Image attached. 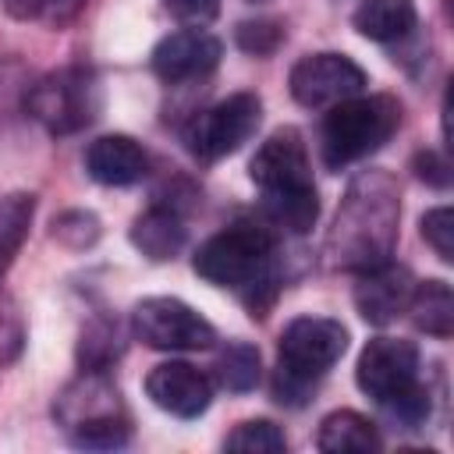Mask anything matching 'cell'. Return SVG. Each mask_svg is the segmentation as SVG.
I'll list each match as a JSON object with an SVG mask.
<instances>
[{
    "label": "cell",
    "mask_w": 454,
    "mask_h": 454,
    "mask_svg": "<svg viewBox=\"0 0 454 454\" xmlns=\"http://www.w3.org/2000/svg\"><path fill=\"white\" fill-rule=\"evenodd\" d=\"M401 223V192L387 170H362L326 231V259L337 270L358 273L394 255Z\"/></svg>",
    "instance_id": "obj_1"
},
{
    "label": "cell",
    "mask_w": 454,
    "mask_h": 454,
    "mask_svg": "<svg viewBox=\"0 0 454 454\" xmlns=\"http://www.w3.org/2000/svg\"><path fill=\"white\" fill-rule=\"evenodd\" d=\"M4 7L21 21H43L60 28L82 14L85 0H4Z\"/></svg>",
    "instance_id": "obj_23"
},
{
    "label": "cell",
    "mask_w": 454,
    "mask_h": 454,
    "mask_svg": "<svg viewBox=\"0 0 454 454\" xmlns=\"http://www.w3.org/2000/svg\"><path fill=\"white\" fill-rule=\"evenodd\" d=\"M415 174H419L422 181L436 184V188H443V184L450 181V174H447V160H443V156H436V153H429V149L415 156Z\"/></svg>",
    "instance_id": "obj_29"
},
{
    "label": "cell",
    "mask_w": 454,
    "mask_h": 454,
    "mask_svg": "<svg viewBox=\"0 0 454 454\" xmlns=\"http://www.w3.org/2000/svg\"><path fill=\"white\" fill-rule=\"evenodd\" d=\"M163 7H167L177 21H184V25H192V28H202L206 21L216 18L220 0H163Z\"/></svg>",
    "instance_id": "obj_27"
},
{
    "label": "cell",
    "mask_w": 454,
    "mask_h": 454,
    "mask_svg": "<svg viewBox=\"0 0 454 454\" xmlns=\"http://www.w3.org/2000/svg\"><path fill=\"white\" fill-rule=\"evenodd\" d=\"M21 340H25V330L14 316L0 312V365H7L18 351H21Z\"/></svg>",
    "instance_id": "obj_28"
},
{
    "label": "cell",
    "mask_w": 454,
    "mask_h": 454,
    "mask_svg": "<svg viewBox=\"0 0 454 454\" xmlns=\"http://www.w3.org/2000/svg\"><path fill=\"white\" fill-rule=\"evenodd\" d=\"M316 447L326 450V454H344V450H380L383 440L376 433V426L358 415V411H330L323 422H319V433H316Z\"/></svg>",
    "instance_id": "obj_17"
},
{
    "label": "cell",
    "mask_w": 454,
    "mask_h": 454,
    "mask_svg": "<svg viewBox=\"0 0 454 454\" xmlns=\"http://www.w3.org/2000/svg\"><path fill=\"white\" fill-rule=\"evenodd\" d=\"M131 330L145 348L156 351H202L216 340V330L202 312L167 294L142 298L131 309Z\"/></svg>",
    "instance_id": "obj_8"
},
{
    "label": "cell",
    "mask_w": 454,
    "mask_h": 454,
    "mask_svg": "<svg viewBox=\"0 0 454 454\" xmlns=\"http://www.w3.org/2000/svg\"><path fill=\"white\" fill-rule=\"evenodd\" d=\"M216 380L220 387L245 394L259 383V351L248 340H231L220 355H216Z\"/></svg>",
    "instance_id": "obj_20"
},
{
    "label": "cell",
    "mask_w": 454,
    "mask_h": 454,
    "mask_svg": "<svg viewBox=\"0 0 454 454\" xmlns=\"http://www.w3.org/2000/svg\"><path fill=\"white\" fill-rule=\"evenodd\" d=\"M355 380L394 422L419 426L429 415V394L419 383V348L411 340L372 337L358 355Z\"/></svg>",
    "instance_id": "obj_4"
},
{
    "label": "cell",
    "mask_w": 454,
    "mask_h": 454,
    "mask_svg": "<svg viewBox=\"0 0 454 454\" xmlns=\"http://www.w3.org/2000/svg\"><path fill=\"white\" fill-rule=\"evenodd\" d=\"M411 291H415L411 270L394 259H383V262L355 273V309L372 326L394 323L408 309Z\"/></svg>",
    "instance_id": "obj_11"
},
{
    "label": "cell",
    "mask_w": 454,
    "mask_h": 454,
    "mask_svg": "<svg viewBox=\"0 0 454 454\" xmlns=\"http://www.w3.org/2000/svg\"><path fill=\"white\" fill-rule=\"evenodd\" d=\"M145 394L156 408L177 419H199L213 401V383L202 369L188 362H160L145 376Z\"/></svg>",
    "instance_id": "obj_13"
},
{
    "label": "cell",
    "mask_w": 454,
    "mask_h": 454,
    "mask_svg": "<svg viewBox=\"0 0 454 454\" xmlns=\"http://www.w3.org/2000/svg\"><path fill=\"white\" fill-rule=\"evenodd\" d=\"M223 57V46L213 32L206 28H181L170 32L156 43L153 50V71L167 82V85H181V82H195L206 78Z\"/></svg>",
    "instance_id": "obj_12"
},
{
    "label": "cell",
    "mask_w": 454,
    "mask_h": 454,
    "mask_svg": "<svg viewBox=\"0 0 454 454\" xmlns=\"http://www.w3.org/2000/svg\"><path fill=\"white\" fill-rule=\"evenodd\" d=\"M401 106L390 96H351L326 110L319 124V153L330 170L365 160L376 153L397 128Z\"/></svg>",
    "instance_id": "obj_6"
},
{
    "label": "cell",
    "mask_w": 454,
    "mask_h": 454,
    "mask_svg": "<svg viewBox=\"0 0 454 454\" xmlns=\"http://www.w3.org/2000/svg\"><path fill=\"white\" fill-rule=\"evenodd\" d=\"M67 440L82 450H117L131 440V422L128 415H103V419H92V422H82L74 429H67Z\"/></svg>",
    "instance_id": "obj_21"
},
{
    "label": "cell",
    "mask_w": 454,
    "mask_h": 454,
    "mask_svg": "<svg viewBox=\"0 0 454 454\" xmlns=\"http://www.w3.org/2000/svg\"><path fill=\"white\" fill-rule=\"evenodd\" d=\"M131 245L153 262L174 259L184 248V220H181V213L174 206H149L131 223Z\"/></svg>",
    "instance_id": "obj_15"
},
{
    "label": "cell",
    "mask_w": 454,
    "mask_h": 454,
    "mask_svg": "<svg viewBox=\"0 0 454 454\" xmlns=\"http://www.w3.org/2000/svg\"><path fill=\"white\" fill-rule=\"evenodd\" d=\"M223 447L241 450V454H280L287 447V440L270 419H248V422L234 426V433H227Z\"/></svg>",
    "instance_id": "obj_22"
},
{
    "label": "cell",
    "mask_w": 454,
    "mask_h": 454,
    "mask_svg": "<svg viewBox=\"0 0 454 454\" xmlns=\"http://www.w3.org/2000/svg\"><path fill=\"white\" fill-rule=\"evenodd\" d=\"M248 177L262 192V206L270 220L291 234H305L316 223L319 199L312 184L309 149L298 128H277L252 156Z\"/></svg>",
    "instance_id": "obj_2"
},
{
    "label": "cell",
    "mask_w": 454,
    "mask_h": 454,
    "mask_svg": "<svg viewBox=\"0 0 454 454\" xmlns=\"http://www.w3.org/2000/svg\"><path fill=\"white\" fill-rule=\"evenodd\" d=\"M351 21L365 39L394 43L415 28V0H358Z\"/></svg>",
    "instance_id": "obj_16"
},
{
    "label": "cell",
    "mask_w": 454,
    "mask_h": 454,
    "mask_svg": "<svg viewBox=\"0 0 454 454\" xmlns=\"http://www.w3.org/2000/svg\"><path fill=\"white\" fill-rule=\"evenodd\" d=\"M259 117H262L259 96L234 92V96L206 106L202 114H195L184 128V142L199 160H220L252 138V131L259 128Z\"/></svg>",
    "instance_id": "obj_9"
},
{
    "label": "cell",
    "mask_w": 454,
    "mask_h": 454,
    "mask_svg": "<svg viewBox=\"0 0 454 454\" xmlns=\"http://www.w3.org/2000/svg\"><path fill=\"white\" fill-rule=\"evenodd\" d=\"M273 252H277L273 234L259 223L241 220V223H231V227L216 231L213 238H206L199 245L192 266L206 284L241 291L252 305L259 287H273V277H277Z\"/></svg>",
    "instance_id": "obj_3"
},
{
    "label": "cell",
    "mask_w": 454,
    "mask_h": 454,
    "mask_svg": "<svg viewBox=\"0 0 454 454\" xmlns=\"http://www.w3.org/2000/svg\"><path fill=\"white\" fill-rule=\"evenodd\" d=\"M287 85L301 106H333L365 89V71L348 53H309L291 67Z\"/></svg>",
    "instance_id": "obj_10"
},
{
    "label": "cell",
    "mask_w": 454,
    "mask_h": 454,
    "mask_svg": "<svg viewBox=\"0 0 454 454\" xmlns=\"http://www.w3.org/2000/svg\"><path fill=\"white\" fill-rule=\"evenodd\" d=\"M53 238L71 245V248H85V245H92L99 238V220L92 213H85V209H71V213L53 220Z\"/></svg>",
    "instance_id": "obj_25"
},
{
    "label": "cell",
    "mask_w": 454,
    "mask_h": 454,
    "mask_svg": "<svg viewBox=\"0 0 454 454\" xmlns=\"http://www.w3.org/2000/svg\"><path fill=\"white\" fill-rule=\"evenodd\" d=\"M145 170H149V156L131 135H99L85 149V174L99 184L124 188L142 181Z\"/></svg>",
    "instance_id": "obj_14"
},
{
    "label": "cell",
    "mask_w": 454,
    "mask_h": 454,
    "mask_svg": "<svg viewBox=\"0 0 454 454\" xmlns=\"http://www.w3.org/2000/svg\"><path fill=\"white\" fill-rule=\"evenodd\" d=\"M422 238L443 262H454V213L447 206H436L422 216Z\"/></svg>",
    "instance_id": "obj_26"
},
{
    "label": "cell",
    "mask_w": 454,
    "mask_h": 454,
    "mask_svg": "<svg viewBox=\"0 0 454 454\" xmlns=\"http://www.w3.org/2000/svg\"><path fill=\"white\" fill-rule=\"evenodd\" d=\"M32 213H35V195H28V192H11L0 199V280H4L7 266L14 262L21 241L28 238Z\"/></svg>",
    "instance_id": "obj_19"
},
{
    "label": "cell",
    "mask_w": 454,
    "mask_h": 454,
    "mask_svg": "<svg viewBox=\"0 0 454 454\" xmlns=\"http://www.w3.org/2000/svg\"><path fill=\"white\" fill-rule=\"evenodd\" d=\"M408 312H411L415 326L426 330L429 337H440V340L450 337V326H454V298H450V287L443 280H422V284H415V291L408 298Z\"/></svg>",
    "instance_id": "obj_18"
},
{
    "label": "cell",
    "mask_w": 454,
    "mask_h": 454,
    "mask_svg": "<svg viewBox=\"0 0 454 454\" xmlns=\"http://www.w3.org/2000/svg\"><path fill=\"white\" fill-rule=\"evenodd\" d=\"M25 110L50 135H74L85 124H92V117L99 110V82L89 67L50 71L46 78H39L28 89Z\"/></svg>",
    "instance_id": "obj_7"
},
{
    "label": "cell",
    "mask_w": 454,
    "mask_h": 454,
    "mask_svg": "<svg viewBox=\"0 0 454 454\" xmlns=\"http://www.w3.org/2000/svg\"><path fill=\"white\" fill-rule=\"evenodd\" d=\"M348 348V330L326 316H298L280 333V362H277V397L287 404H301L316 380H323L333 362Z\"/></svg>",
    "instance_id": "obj_5"
},
{
    "label": "cell",
    "mask_w": 454,
    "mask_h": 454,
    "mask_svg": "<svg viewBox=\"0 0 454 454\" xmlns=\"http://www.w3.org/2000/svg\"><path fill=\"white\" fill-rule=\"evenodd\" d=\"M284 39V25L280 21H270V18H259V21H241L238 25V46L245 53H255V57H266L280 46Z\"/></svg>",
    "instance_id": "obj_24"
}]
</instances>
